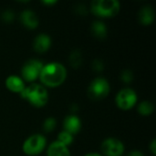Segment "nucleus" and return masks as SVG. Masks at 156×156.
Segmentation results:
<instances>
[{
  "label": "nucleus",
  "mask_w": 156,
  "mask_h": 156,
  "mask_svg": "<svg viewBox=\"0 0 156 156\" xmlns=\"http://www.w3.org/2000/svg\"><path fill=\"white\" fill-rule=\"evenodd\" d=\"M38 79L45 88H58L65 82L67 69L59 62H48L44 64Z\"/></svg>",
  "instance_id": "nucleus-1"
},
{
  "label": "nucleus",
  "mask_w": 156,
  "mask_h": 156,
  "mask_svg": "<svg viewBox=\"0 0 156 156\" xmlns=\"http://www.w3.org/2000/svg\"><path fill=\"white\" fill-rule=\"evenodd\" d=\"M22 99L27 101L35 108H42L47 105L48 101V92L47 89L38 83H31L26 86L24 90L20 93Z\"/></svg>",
  "instance_id": "nucleus-2"
},
{
  "label": "nucleus",
  "mask_w": 156,
  "mask_h": 156,
  "mask_svg": "<svg viewBox=\"0 0 156 156\" xmlns=\"http://www.w3.org/2000/svg\"><path fill=\"white\" fill-rule=\"evenodd\" d=\"M121 10V4L117 0H93L90 3V12L101 18L116 16Z\"/></svg>",
  "instance_id": "nucleus-3"
},
{
  "label": "nucleus",
  "mask_w": 156,
  "mask_h": 156,
  "mask_svg": "<svg viewBox=\"0 0 156 156\" xmlns=\"http://www.w3.org/2000/svg\"><path fill=\"white\" fill-rule=\"evenodd\" d=\"M111 91V85L107 79L97 77L88 87V95L92 101H101L108 97Z\"/></svg>",
  "instance_id": "nucleus-4"
},
{
  "label": "nucleus",
  "mask_w": 156,
  "mask_h": 156,
  "mask_svg": "<svg viewBox=\"0 0 156 156\" xmlns=\"http://www.w3.org/2000/svg\"><path fill=\"white\" fill-rule=\"evenodd\" d=\"M47 146V139L44 135L36 133L27 137L22 145V150L25 154L28 156H37L40 154Z\"/></svg>",
  "instance_id": "nucleus-5"
},
{
  "label": "nucleus",
  "mask_w": 156,
  "mask_h": 156,
  "mask_svg": "<svg viewBox=\"0 0 156 156\" xmlns=\"http://www.w3.org/2000/svg\"><path fill=\"white\" fill-rule=\"evenodd\" d=\"M138 101V95L136 91L131 88L122 89L115 97L116 106L122 111L132 110Z\"/></svg>",
  "instance_id": "nucleus-6"
},
{
  "label": "nucleus",
  "mask_w": 156,
  "mask_h": 156,
  "mask_svg": "<svg viewBox=\"0 0 156 156\" xmlns=\"http://www.w3.org/2000/svg\"><path fill=\"white\" fill-rule=\"evenodd\" d=\"M43 66V62L38 59L31 58L27 60L21 69L22 80L29 83H34L39 78Z\"/></svg>",
  "instance_id": "nucleus-7"
},
{
  "label": "nucleus",
  "mask_w": 156,
  "mask_h": 156,
  "mask_svg": "<svg viewBox=\"0 0 156 156\" xmlns=\"http://www.w3.org/2000/svg\"><path fill=\"white\" fill-rule=\"evenodd\" d=\"M101 149L104 156H122L125 151L123 143L115 137L106 138L102 142Z\"/></svg>",
  "instance_id": "nucleus-8"
},
{
  "label": "nucleus",
  "mask_w": 156,
  "mask_h": 156,
  "mask_svg": "<svg viewBox=\"0 0 156 156\" xmlns=\"http://www.w3.org/2000/svg\"><path fill=\"white\" fill-rule=\"evenodd\" d=\"M81 127L82 124L80 119L74 114L66 116L63 121V131L70 133L73 136L80 132Z\"/></svg>",
  "instance_id": "nucleus-9"
},
{
  "label": "nucleus",
  "mask_w": 156,
  "mask_h": 156,
  "mask_svg": "<svg viewBox=\"0 0 156 156\" xmlns=\"http://www.w3.org/2000/svg\"><path fill=\"white\" fill-rule=\"evenodd\" d=\"M51 37L45 33H41L36 36L33 40V49L39 54L47 52L51 47Z\"/></svg>",
  "instance_id": "nucleus-10"
},
{
  "label": "nucleus",
  "mask_w": 156,
  "mask_h": 156,
  "mask_svg": "<svg viewBox=\"0 0 156 156\" xmlns=\"http://www.w3.org/2000/svg\"><path fill=\"white\" fill-rule=\"evenodd\" d=\"M19 20L21 24L27 29H35L39 25V20L37 14L30 9L22 11L19 16Z\"/></svg>",
  "instance_id": "nucleus-11"
},
{
  "label": "nucleus",
  "mask_w": 156,
  "mask_h": 156,
  "mask_svg": "<svg viewBox=\"0 0 156 156\" xmlns=\"http://www.w3.org/2000/svg\"><path fill=\"white\" fill-rule=\"evenodd\" d=\"M5 88L13 92V93H21L24 89L26 88L25 81L22 80L21 77H18L16 75H10L5 79Z\"/></svg>",
  "instance_id": "nucleus-12"
},
{
  "label": "nucleus",
  "mask_w": 156,
  "mask_h": 156,
  "mask_svg": "<svg viewBox=\"0 0 156 156\" xmlns=\"http://www.w3.org/2000/svg\"><path fill=\"white\" fill-rule=\"evenodd\" d=\"M139 22L144 26H150L155 19V13L151 5L143 6L138 13Z\"/></svg>",
  "instance_id": "nucleus-13"
},
{
  "label": "nucleus",
  "mask_w": 156,
  "mask_h": 156,
  "mask_svg": "<svg viewBox=\"0 0 156 156\" xmlns=\"http://www.w3.org/2000/svg\"><path fill=\"white\" fill-rule=\"evenodd\" d=\"M47 156H71L69 147L55 141L49 144L47 150Z\"/></svg>",
  "instance_id": "nucleus-14"
},
{
  "label": "nucleus",
  "mask_w": 156,
  "mask_h": 156,
  "mask_svg": "<svg viewBox=\"0 0 156 156\" xmlns=\"http://www.w3.org/2000/svg\"><path fill=\"white\" fill-rule=\"evenodd\" d=\"M90 31L92 35L98 39H104L108 34L107 26L100 20L94 21L90 26Z\"/></svg>",
  "instance_id": "nucleus-15"
},
{
  "label": "nucleus",
  "mask_w": 156,
  "mask_h": 156,
  "mask_svg": "<svg viewBox=\"0 0 156 156\" xmlns=\"http://www.w3.org/2000/svg\"><path fill=\"white\" fill-rule=\"evenodd\" d=\"M154 111V104L149 101H143L138 104L137 112L142 116H149Z\"/></svg>",
  "instance_id": "nucleus-16"
},
{
  "label": "nucleus",
  "mask_w": 156,
  "mask_h": 156,
  "mask_svg": "<svg viewBox=\"0 0 156 156\" xmlns=\"http://www.w3.org/2000/svg\"><path fill=\"white\" fill-rule=\"evenodd\" d=\"M69 64L72 68L74 69H78L81 66L82 64V54L80 50L76 49L73 50L70 54H69Z\"/></svg>",
  "instance_id": "nucleus-17"
},
{
  "label": "nucleus",
  "mask_w": 156,
  "mask_h": 156,
  "mask_svg": "<svg viewBox=\"0 0 156 156\" xmlns=\"http://www.w3.org/2000/svg\"><path fill=\"white\" fill-rule=\"evenodd\" d=\"M57 141L68 147L73 143L74 138H73V135H71L70 133H67L65 131H62L58 134Z\"/></svg>",
  "instance_id": "nucleus-18"
},
{
  "label": "nucleus",
  "mask_w": 156,
  "mask_h": 156,
  "mask_svg": "<svg viewBox=\"0 0 156 156\" xmlns=\"http://www.w3.org/2000/svg\"><path fill=\"white\" fill-rule=\"evenodd\" d=\"M56 126H57V121L53 117L47 118L43 122V130L46 133H51L52 131L55 130Z\"/></svg>",
  "instance_id": "nucleus-19"
},
{
  "label": "nucleus",
  "mask_w": 156,
  "mask_h": 156,
  "mask_svg": "<svg viewBox=\"0 0 156 156\" xmlns=\"http://www.w3.org/2000/svg\"><path fill=\"white\" fill-rule=\"evenodd\" d=\"M133 73L130 69H124L121 73V80L123 83L125 84H130L133 80Z\"/></svg>",
  "instance_id": "nucleus-20"
},
{
  "label": "nucleus",
  "mask_w": 156,
  "mask_h": 156,
  "mask_svg": "<svg viewBox=\"0 0 156 156\" xmlns=\"http://www.w3.org/2000/svg\"><path fill=\"white\" fill-rule=\"evenodd\" d=\"M1 19L5 22V23H12L15 19V13L10 10H5L2 14H1Z\"/></svg>",
  "instance_id": "nucleus-21"
},
{
  "label": "nucleus",
  "mask_w": 156,
  "mask_h": 156,
  "mask_svg": "<svg viewBox=\"0 0 156 156\" xmlns=\"http://www.w3.org/2000/svg\"><path fill=\"white\" fill-rule=\"evenodd\" d=\"M92 69L96 72H101L104 69V65L101 60L97 58L92 62Z\"/></svg>",
  "instance_id": "nucleus-22"
},
{
  "label": "nucleus",
  "mask_w": 156,
  "mask_h": 156,
  "mask_svg": "<svg viewBox=\"0 0 156 156\" xmlns=\"http://www.w3.org/2000/svg\"><path fill=\"white\" fill-rule=\"evenodd\" d=\"M76 11H77V13L80 14V15H83V16L87 15V8H86L85 5H79L76 7Z\"/></svg>",
  "instance_id": "nucleus-23"
},
{
  "label": "nucleus",
  "mask_w": 156,
  "mask_h": 156,
  "mask_svg": "<svg viewBox=\"0 0 156 156\" xmlns=\"http://www.w3.org/2000/svg\"><path fill=\"white\" fill-rule=\"evenodd\" d=\"M149 149H150V152L152 153V154H153V155H155L156 154V140L155 139H154V140L151 142V144H150V145H149Z\"/></svg>",
  "instance_id": "nucleus-24"
},
{
  "label": "nucleus",
  "mask_w": 156,
  "mask_h": 156,
  "mask_svg": "<svg viewBox=\"0 0 156 156\" xmlns=\"http://www.w3.org/2000/svg\"><path fill=\"white\" fill-rule=\"evenodd\" d=\"M127 156H144V154L141 152V151H138V150H133L131 152L128 153Z\"/></svg>",
  "instance_id": "nucleus-25"
},
{
  "label": "nucleus",
  "mask_w": 156,
  "mask_h": 156,
  "mask_svg": "<svg viewBox=\"0 0 156 156\" xmlns=\"http://www.w3.org/2000/svg\"><path fill=\"white\" fill-rule=\"evenodd\" d=\"M41 3L47 6H50V5H54L55 4H57L58 1L57 0H43Z\"/></svg>",
  "instance_id": "nucleus-26"
},
{
  "label": "nucleus",
  "mask_w": 156,
  "mask_h": 156,
  "mask_svg": "<svg viewBox=\"0 0 156 156\" xmlns=\"http://www.w3.org/2000/svg\"><path fill=\"white\" fill-rule=\"evenodd\" d=\"M84 156H103L101 154H98V153H89L87 154H85Z\"/></svg>",
  "instance_id": "nucleus-27"
}]
</instances>
